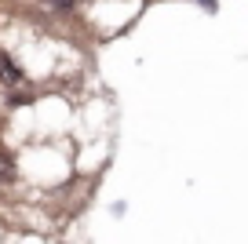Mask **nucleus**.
Instances as JSON below:
<instances>
[{
  "instance_id": "obj_4",
  "label": "nucleus",
  "mask_w": 248,
  "mask_h": 244,
  "mask_svg": "<svg viewBox=\"0 0 248 244\" xmlns=\"http://www.w3.org/2000/svg\"><path fill=\"white\" fill-rule=\"evenodd\" d=\"M197 4H201L208 15H216V11H219V0H197Z\"/></svg>"
},
{
  "instance_id": "obj_2",
  "label": "nucleus",
  "mask_w": 248,
  "mask_h": 244,
  "mask_svg": "<svg viewBox=\"0 0 248 244\" xmlns=\"http://www.w3.org/2000/svg\"><path fill=\"white\" fill-rule=\"evenodd\" d=\"M0 80H8V84H22L26 80V69L18 66L8 51H0Z\"/></svg>"
},
{
  "instance_id": "obj_3",
  "label": "nucleus",
  "mask_w": 248,
  "mask_h": 244,
  "mask_svg": "<svg viewBox=\"0 0 248 244\" xmlns=\"http://www.w3.org/2000/svg\"><path fill=\"white\" fill-rule=\"evenodd\" d=\"M11 183H18V160H15V153L0 150V190Z\"/></svg>"
},
{
  "instance_id": "obj_6",
  "label": "nucleus",
  "mask_w": 248,
  "mask_h": 244,
  "mask_svg": "<svg viewBox=\"0 0 248 244\" xmlns=\"http://www.w3.org/2000/svg\"><path fill=\"white\" fill-rule=\"evenodd\" d=\"M0 193H4V190H0Z\"/></svg>"
},
{
  "instance_id": "obj_1",
  "label": "nucleus",
  "mask_w": 248,
  "mask_h": 244,
  "mask_svg": "<svg viewBox=\"0 0 248 244\" xmlns=\"http://www.w3.org/2000/svg\"><path fill=\"white\" fill-rule=\"evenodd\" d=\"M37 8L55 18H73L77 15V0H37Z\"/></svg>"
},
{
  "instance_id": "obj_5",
  "label": "nucleus",
  "mask_w": 248,
  "mask_h": 244,
  "mask_svg": "<svg viewBox=\"0 0 248 244\" xmlns=\"http://www.w3.org/2000/svg\"><path fill=\"white\" fill-rule=\"evenodd\" d=\"M77 4H92V0H77Z\"/></svg>"
}]
</instances>
